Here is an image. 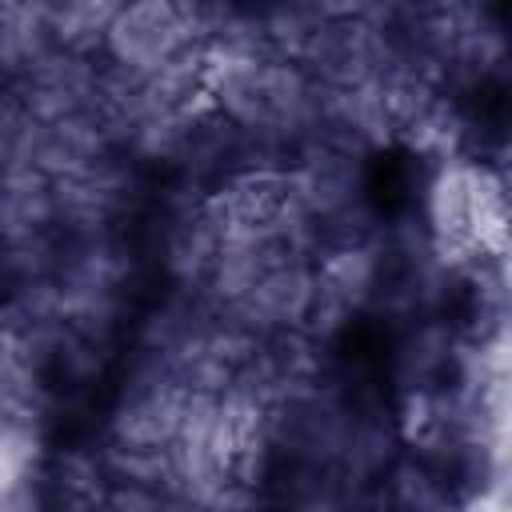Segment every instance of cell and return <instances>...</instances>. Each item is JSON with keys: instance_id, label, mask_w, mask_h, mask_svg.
<instances>
[{"instance_id": "16", "label": "cell", "mask_w": 512, "mask_h": 512, "mask_svg": "<svg viewBox=\"0 0 512 512\" xmlns=\"http://www.w3.org/2000/svg\"><path fill=\"white\" fill-rule=\"evenodd\" d=\"M452 360V336L440 324H424L408 336L404 352H400V368L412 384H424L428 376H436L444 364Z\"/></svg>"}, {"instance_id": "8", "label": "cell", "mask_w": 512, "mask_h": 512, "mask_svg": "<svg viewBox=\"0 0 512 512\" xmlns=\"http://www.w3.org/2000/svg\"><path fill=\"white\" fill-rule=\"evenodd\" d=\"M220 248V224L208 212V200H184L168 224H164V272L184 288V292H200L212 260Z\"/></svg>"}, {"instance_id": "1", "label": "cell", "mask_w": 512, "mask_h": 512, "mask_svg": "<svg viewBox=\"0 0 512 512\" xmlns=\"http://www.w3.org/2000/svg\"><path fill=\"white\" fill-rule=\"evenodd\" d=\"M216 20H220V4H168V0L120 4L104 32V56L116 68L148 76L180 48L204 44Z\"/></svg>"}, {"instance_id": "7", "label": "cell", "mask_w": 512, "mask_h": 512, "mask_svg": "<svg viewBox=\"0 0 512 512\" xmlns=\"http://www.w3.org/2000/svg\"><path fill=\"white\" fill-rule=\"evenodd\" d=\"M476 196H480V168L464 164L460 156L440 160L428 184V224L444 260H460L476 252Z\"/></svg>"}, {"instance_id": "10", "label": "cell", "mask_w": 512, "mask_h": 512, "mask_svg": "<svg viewBox=\"0 0 512 512\" xmlns=\"http://www.w3.org/2000/svg\"><path fill=\"white\" fill-rule=\"evenodd\" d=\"M120 4L104 0H72V4H48V28L60 52L92 56V48H104V32L112 24Z\"/></svg>"}, {"instance_id": "9", "label": "cell", "mask_w": 512, "mask_h": 512, "mask_svg": "<svg viewBox=\"0 0 512 512\" xmlns=\"http://www.w3.org/2000/svg\"><path fill=\"white\" fill-rule=\"evenodd\" d=\"M52 224V180L36 168L0 172V240L20 232H48Z\"/></svg>"}, {"instance_id": "11", "label": "cell", "mask_w": 512, "mask_h": 512, "mask_svg": "<svg viewBox=\"0 0 512 512\" xmlns=\"http://www.w3.org/2000/svg\"><path fill=\"white\" fill-rule=\"evenodd\" d=\"M392 444H396V436L384 420H376V416L348 420V436H344L336 468L348 472L352 480H368V476L384 472V464L392 460Z\"/></svg>"}, {"instance_id": "15", "label": "cell", "mask_w": 512, "mask_h": 512, "mask_svg": "<svg viewBox=\"0 0 512 512\" xmlns=\"http://www.w3.org/2000/svg\"><path fill=\"white\" fill-rule=\"evenodd\" d=\"M44 124H36L16 96H0V172H16V168H32L36 160V144H40Z\"/></svg>"}, {"instance_id": "5", "label": "cell", "mask_w": 512, "mask_h": 512, "mask_svg": "<svg viewBox=\"0 0 512 512\" xmlns=\"http://www.w3.org/2000/svg\"><path fill=\"white\" fill-rule=\"evenodd\" d=\"M312 292H316V272H312V260H284L276 268H268L256 288L224 308L236 324H244L252 336L260 340H272V336H284V332H300L304 320H308V308H312Z\"/></svg>"}, {"instance_id": "2", "label": "cell", "mask_w": 512, "mask_h": 512, "mask_svg": "<svg viewBox=\"0 0 512 512\" xmlns=\"http://www.w3.org/2000/svg\"><path fill=\"white\" fill-rule=\"evenodd\" d=\"M184 400H188V388L172 376V368L160 356L140 352L132 376L120 388V400L112 408L108 440L124 444V448L164 452L180 428Z\"/></svg>"}, {"instance_id": "3", "label": "cell", "mask_w": 512, "mask_h": 512, "mask_svg": "<svg viewBox=\"0 0 512 512\" xmlns=\"http://www.w3.org/2000/svg\"><path fill=\"white\" fill-rule=\"evenodd\" d=\"M360 152L328 144V140H312L300 152V164L288 168V188L292 196L304 204V212L320 224H332L348 212L360 208Z\"/></svg>"}, {"instance_id": "6", "label": "cell", "mask_w": 512, "mask_h": 512, "mask_svg": "<svg viewBox=\"0 0 512 512\" xmlns=\"http://www.w3.org/2000/svg\"><path fill=\"white\" fill-rule=\"evenodd\" d=\"M132 192V176L116 156H104L100 164L52 180V224H64L72 236L108 232V224L124 212Z\"/></svg>"}, {"instance_id": "4", "label": "cell", "mask_w": 512, "mask_h": 512, "mask_svg": "<svg viewBox=\"0 0 512 512\" xmlns=\"http://www.w3.org/2000/svg\"><path fill=\"white\" fill-rule=\"evenodd\" d=\"M96 76H100V68L88 56L52 48L40 64H32L16 80L12 96L36 124H60L76 112L96 108Z\"/></svg>"}, {"instance_id": "12", "label": "cell", "mask_w": 512, "mask_h": 512, "mask_svg": "<svg viewBox=\"0 0 512 512\" xmlns=\"http://www.w3.org/2000/svg\"><path fill=\"white\" fill-rule=\"evenodd\" d=\"M56 264H60V248H56L52 232H20V236L0 240V276H8L16 284L52 280Z\"/></svg>"}, {"instance_id": "13", "label": "cell", "mask_w": 512, "mask_h": 512, "mask_svg": "<svg viewBox=\"0 0 512 512\" xmlns=\"http://www.w3.org/2000/svg\"><path fill=\"white\" fill-rule=\"evenodd\" d=\"M392 504L400 512H460L456 500H452V488L448 480H440L428 464L420 460H408V464H396L392 468Z\"/></svg>"}, {"instance_id": "17", "label": "cell", "mask_w": 512, "mask_h": 512, "mask_svg": "<svg viewBox=\"0 0 512 512\" xmlns=\"http://www.w3.org/2000/svg\"><path fill=\"white\" fill-rule=\"evenodd\" d=\"M0 304H4V300H0Z\"/></svg>"}, {"instance_id": "14", "label": "cell", "mask_w": 512, "mask_h": 512, "mask_svg": "<svg viewBox=\"0 0 512 512\" xmlns=\"http://www.w3.org/2000/svg\"><path fill=\"white\" fill-rule=\"evenodd\" d=\"M100 468L108 476V484H144V488H160L168 480V456L164 452H148V448H124V444H104L100 448Z\"/></svg>"}]
</instances>
